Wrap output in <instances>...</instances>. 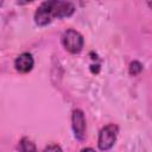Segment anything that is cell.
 I'll list each match as a JSON object with an SVG mask.
<instances>
[{
  "label": "cell",
  "mask_w": 152,
  "mask_h": 152,
  "mask_svg": "<svg viewBox=\"0 0 152 152\" xmlns=\"http://www.w3.org/2000/svg\"><path fill=\"white\" fill-rule=\"evenodd\" d=\"M76 7L70 1L49 0L43 1L34 12V23L38 26H46L56 19L69 18L74 14Z\"/></svg>",
  "instance_id": "1"
},
{
  "label": "cell",
  "mask_w": 152,
  "mask_h": 152,
  "mask_svg": "<svg viewBox=\"0 0 152 152\" xmlns=\"http://www.w3.org/2000/svg\"><path fill=\"white\" fill-rule=\"evenodd\" d=\"M62 44L70 53H80L83 49L84 39L78 31L74 28H68L62 34Z\"/></svg>",
  "instance_id": "2"
},
{
  "label": "cell",
  "mask_w": 152,
  "mask_h": 152,
  "mask_svg": "<svg viewBox=\"0 0 152 152\" xmlns=\"http://www.w3.org/2000/svg\"><path fill=\"white\" fill-rule=\"evenodd\" d=\"M118 133H119V127L115 124H108L104 127H102L99 133V139H97L99 148L101 151L110 150L116 141Z\"/></svg>",
  "instance_id": "3"
},
{
  "label": "cell",
  "mask_w": 152,
  "mask_h": 152,
  "mask_svg": "<svg viewBox=\"0 0 152 152\" xmlns=\"http://www.w3.org/2000/svg\"><path fill=\"white\" fill-rule=\"evenodd\" d=\"M71 127H72L75 138L77 140H80V141L84 140L87 124H86L84 113L81 109H75L72 112V115H71Z\"/></svg>",
  "instance_id": "4"
},
{
  "label": "cell",
  "mask_w": 152,
  "mask_h": 152,
  "mask_svg": "<svg viewBox=\"0 0 152 152\" xmlns=\"http://www.w3.org/2000/svg\"><path fill=\"white\" fill-rule=\"evenodd\" d=\"M34 65V59L31 53L28 52H23L20 53L15 61H14V68L20 74H27L33 69Z\"/></svg>",
  "instance_id": "5"
},
{
  "label": "cell",
  "mask_w": 152,
  "mask_h": 152,
  "mask_svg": "<svg viewBox=\"0 0 152 152\" xmlns=\"http://www.w3.org/2000/svg\"><path fill=\"white\" fill-rule=\"evenodd\" d=\"M19 151L20 152H38L36 144L27 137L21 138V140L19 141Z\"/></svg>",
  "instance_id": "6"
},
{
  "label": "cell",
  "mask_w": 152,
  "mask_h": 152,
  "mask_svg": "<svg viewBox=\"0 0 152 152\" xmlns=\"http://www.w3.org/2000/svg\"><path fill=\"white\" fill-rule=\"evenodd\" d=\"M141 71H142V64H141L139 61H133V62H131L129 68H128L129 75H132V76H138Z\"/></svg>",
  "instance_id": "7"
},
{
  "label": "cell",
  "mask_w": 152,
  "mask_h": 152,
  "mask_svg": "<svg viewBox=\"0 0 152 152\" xmlns=\"http://www.w3.org/2000/svg\"><path fill=\"white\" fill-rule=\"evenodd\" d=\"M43 152H63V150L57 144H50L43 150Z\"/></svg>",
  "instance_id": "8"
},
{
  "label": "cell",
  "mask_w": 152,
  "mask_h": 152,
  "mask_svg": "<svg viewBox=\"0 0 152 152\" xmlns=\"http://www.w3.org/2000/svg\"><path fill=\"white\" fill-rule=\"evenodd\" d=\"M80 152H95V150H94V148H91V147H86V148L81 150Z\"/></svg>",
  "instance_id": "9"
}]
</instances>
